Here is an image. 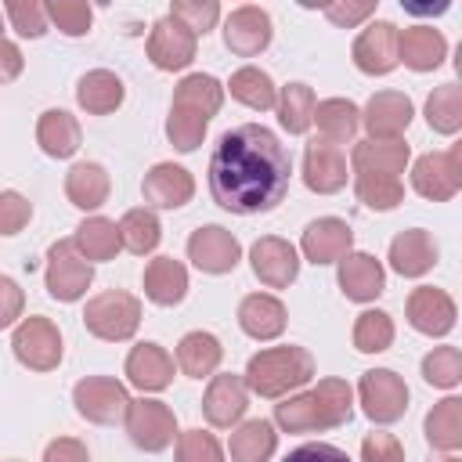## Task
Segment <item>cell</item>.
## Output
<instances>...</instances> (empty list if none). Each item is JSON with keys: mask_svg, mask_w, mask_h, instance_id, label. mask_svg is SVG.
I'll return each instance as SVG.
<instances>
[{"mask_svg": "<svg viewBox=\"0 0 462 462\" xmlns=\"http://www.w3.org/2000/svg\"><path fill=\"white\" fill-rule=\"evenodd\" d=\"M144 296L159 307H177L188 296V267L173 256H155L144 267Z\"/></svg>", "mask_w": 462, "mask_h": 462, "instance_id": "4dcf8cb0", "label": "cell"}, {"mask_svg": "<svg viewBox=\"0 0 462 462\" xmlns=\"http://www.w3.org/2000/svg\"><path fill=\"white\" fill-rule=\"evenodd\" d=\"M346 152L339 144H328L314 137L303 148V184L318 195H336L346 188Z\"/></svg>", "mask_w": 462, "mask_h": 462, "instance_id": "ac0fdd59", "label": "cell"}, {"mask_svg": "<svg viewBox=\"0 0 462 462\" xmlns=\"http://www.w3.org/2000/svg\"><path fill=\"white\" fill-rule=\"evenodd\" d=\"M123 426H126L130 440L148 455H159L177 440V415H173L170 404H162L155 397L130 401V408L123 415Z\"/></svg>", "mask_w": 462, "mask_h": 462, "instance_id": "8992f818", "label": "cell"}, {"mask_svg": "<svg viewBox=\"0 0 462 462\" xmlns=\"http://www.w3.org/2000/svg\"><path fill=\"white\" fill-rule=\"evenodd\" d=\"M354 419V386L346 379H321L307 393H289L274 404V426L285 433H318L336 430Z\"/></svg>", "mask_w": 462, "mask_h": 462, "instance_id": "7a4b0ae2", "label": "cell"}, {"mask_svg": "<svg viewBox=\"0 0 462 462\" xmlns=\"http://www.w3.org/2000/svg\"><path fill=\"white\" fill-rule=\"evenodd\" d=\"M32 220V202L22 191H0V235H18Z\"/></svg>", "mask_w": 462, "mask_h": 462, "instance_id": "f907efd6", "label": "cell"}, {"mask_svg": "<svg viewBox=\"0 0 462 462\" xmlns=\"http://www.w3.org/2000/svg\"><path fill=\"white\" fill-rule=\"evenodd\" d=\"M123 97H126V87L112 69H90L76 83V101L87 116H108L123 105Z\"/></svg>", "mask_w": 462, "mask_h": 462, "instance_id": "f546056e", "label": "cell"}, {"mask_svg": "<svg viewBox=\"0 0 462 462\" xmlns=\"http://www.w3.org/2000/svg\"><path fill=\"white\" fill-rule=\"evenodd\" d=\"M43 462H90V451L76 437H58L43 448Z\"/></svg>", "mask_w": 462, "mask_h": 462, "instance_id": "9f6ffc18", "label": "cell"}, {"mask_svg": "<svg viewBox=\"0 0 462 462\" xmlns=\"http://www.w3.org/2000/svg\"><path fill=\"white\" fill-rule=\"evenodd\" d=\"M170 14L184 29H191L195 36H206L217 25V18H220V4L217 0H173L170 4Z\"/></svg>", "mask_w": 462, "mask_h": 462, "instance_id": "bcb514c9", "label": "cell"}, {"mask_svg": "<svg viewBox=\"0 0 462 462\" xmlns=\"http://www.w3.org/2000/svg\"><path fill=\"white\" fill-rule=\"evenodd\" d=\"M72 404L87 422L112 426V422H123V415L130 408V393L112 375H87L72 386Z\"/></svg>", "mask_w": 462, "mask_h": 462, "instance_id": "30bf717a", "label": "cell"}, {"mask_svg": "<svg viewBox=\"0 0 462 462\" xmlns=\"http://www.w3.org/2000/svg\"><path fill=\"white\" fill-rule=\"evenodd\" d=\"M408 383L393 372V368H372L361 375L357 383V401H361V411L379 422V426H390L397 419H404L408 411Z\"/></svg>", "mask_w": 462, "mask_h": 462, "instance_id": "ba28073f", "label": "cell"}, {"mask_svg": "<svg viewBox=\"0 0 462 462\" xmlns=\"http://www.w3.org/2000/svg\"><path fill=\"white\" fill-rule=\"evenodd\" d=\"M177 462H224V448L206 430L177 433Z\"/></svg>", "mask_w": 462, "mask_h": 462, "instance_id": "c3c4849f", "label": "cell"}, {"mask_svg": "<svg viewBox=\"0 0 462 462\" xmlns=\"http://www.w3.org/2000/svg\"><path fill=\"white\" fill-rule=\"evenodd\" d=\"M430 462H462V458H458V455H444V451H440V455H437V458H430Z\"/></svg>", "mask_w": 462, "mask_h": 462, "instance_id": "680465c9", "label": "cell"}, {"mask_svg": "<svg viewBox=\"0 0 462 462\" xmlns=\"http://www.w3.org/2000/svg\"><path fill=\"white\" fill-rule=\"evenodd\" d=\"M79 141H83V130H79V119L65 108H47L40 112L36 119V144L43 155L51 159H72L79 152Z\"/></svg>", "mask_w": 462, "mask_h": 462, "instance_id": "83f0119b", "label": "cell"}, {"mask_svg": "<svg viewBox=\"0 0 462 462\" xmlns=\"http://www.w3.org/2000/svg\"><path fill=\"white\" fill-rule=\"evenodd\" d=\"M195 47H199V36L191 29H184L173 14H162L152 32H148V61L162 72H177V69H188L195 61Z\"/></svg>", "mask_w": 462, "mask_h": 462, "instance_id": "8fae6325", "label": "cell"}, {"mask_svg": "<svg viewBox=\"0 0 462 462\" xmlns=\"http://www.w3.org/2000/svg\"><path fill=\"white\" fill-rule=\"evenodd\" d=\"M188 260L206 271V274H227L238 267L242 260V245L238 238L220 227V224H206V227H195L191 238H188Z\"/></svg>", "mask_w": 462, "mask_h": 462, "instance_id": "4fadbf2b", "label": "cell"}, {"mask_svg": "<svg viewBox=\"0 0 462 462\" xmlns=\"http://www.w3.org/2000/svg\"><path fill=\"white\" fill-rule=\"evenodd\" d=\"M292 155L274 130L260 123L231 126L217 137L209 155V195L220 209L238 217L271 213L289 195Z\"/></svg>", "mask_w": 462, "mask_h": 462, "instance_id": "6da1fadb", "label": "cell"}, {"mask_svg": "<svg viewBox=\"0 0 462 462\" xmlns=\"http://www.w3.org/2000/svg\"><path fill=\"white\" fill-rule=\"evenodd\" d=\"M227 451H231V462H271V455L278 451L274 422H267V419H249V422H242V426L231 433Z\"/></svg>", "mask_w": 462, "mask_h": 462, "instance_id": "8d00e7d4", "label": "cell"}, {"mask_svg": "<svg viewBox=\"0 0 462 462\" xmlns=\"http://www.w3.org/2000/svg\"><path fill=\"white\" fill-rule=\"evenodd\" d=\"M282 462H350V455L343 451V448H336V444H300V448H292Z\"/></svg>", "mask_w": 462, "mask_h": 462, "instance_id": "11a10c76", "label": "cell"}, {"mask_svg": "<svg viewBox=\"0 0 462 462\" xmlns=\"http://www.w3.org/2000/svg\"><path fill=\"white\" fill-rule=\"evenodd\" d=\"M285 321H289L285 303L278 296H271V292H249L238 303V328L249 339H260V343L278 339L285 332Z\"/></svg>", "mask_w": 462, "mask_h": 462, "instance_id": "cb8c5ba5", "label": "cell"}, {"mask_svg": "<svg viewBox=\"0 0 462 462\" xmlns=\"http://www.w3.org/2000/svg\"><path fill=\"white\" fill-rule=\"evenodd\" d=\"M314 90L307 83H285L278 90V123L289 130V134H307L314 126Z\"/></svg>", "mask_w": 462, "mask_h": 462, "instance_id": "60d3db41", "label": "cell"}, {"mask_svg": "<svg viewBox=\"0 0 462 462\" xmlns=\"http://www.w3.org/2000/svg\"><path fill=\"white\" fill-rule=\"evenodd\" d=\"M148 209H180L195 195V177L177 162H155L141 180Z\"/></svg>", "mask_w": 462, "mask_h": 462, "instance_id": "44dd1931", "label": "cell"}, {"mask_svg": "<svg viewBox=\"0 0 462 462\" xmlns=\"http://www.w3.org/2000/svg\"><path fill=\"white\" fill-rule=\"evenodd\" d=\"M336 282H339V289H343L346 300H354V303H372V300L383 296V289H386V271H383V263H379L372 253H346V256L339 260Z\"/></svg>", "mask_w": 462, "mask_h": 462, "instance_id": "603a6c76", "label": "cell"}, {"mask_svg": "<svg viewBox=\"0 0 462 462\" xmlns=\"http://www.w3.org/2000/svg\"><path fill=\"white\" fill-rule=\"evenodd\" d=\"M220 357H224V346H220V339L213 332L195 328V332L180 336V343H177V368L184 375H191V379L213 375L220 368Z\"/></svg>", "mask_w": 462, "mask_h": 462, "instance_id": "836d02e7", "label": "cell"}, {"mask_svg": "<svg viewBox=\"0 0 462 462\" xmlns=\"http://www.w3.org/2000/svg\"><path fill=\"white\" fill-rule=\"evenodd\" d=\"M4 11H7L11 25H14L22 36L40 40V36L47 32V11H43V4H40V0H7V4H4Z\"/></svg>", "mask_w": 462, "mask_h": 462, "instance_id": "681fc988", "label": "cell"}, {"mask_svg": "<svg viewBox=\"0 0 462 462\" xmlns=\"http://www.w3.org/2000/svg\"><path fill=\"white\" fill-rule=\"evenodd\" d=\"M0 40H4V29H0Z\"/></svg>", "mask_w": 462, "mask_h": 462, "instance_id": "91938a15", "label": "cell"}, {"mask_svg": "<svg viewBox=\"0 0 462 462\" xmlns=\"http://www.w3.org/2000/svg\"><path fill=\"white\" fill-rule=\"evenodd\" d=\"M314 123H318V134L321 141L328 144H350L357 126H361V108L346 97H325L314 105Z\"/></svg>", "mask_w": 462, "mask_h": 462, "instance_id": "e575fe53", "label": "cell"}, {"mask_svg": "<svg viewBox=\"0 0 462 462\" xmlns=\"http://www.w3.org/2000/svg\"><path fill=\"white\" fill-rule=\"evenodd\" d=\"M361 462H404V448L393 433L375 430L361 440Z\"/></svg>", "mask_w": 462, "mask_h": 462, "instance_id": "f5cc1de1", "label": "cell"}, {"mask_svg": "<svg viewBox=\"0 0 462 462\" xmlns=\"http://www.w3.org/2000/svg\"><path fill=\"white\" fill-rule=\"evenodd\" d=\"M11 350L14 357L29 368V372H54L61 365V332L51 318L43 314H32V318H22L14 325V336H11Z\"/></svg>", "mask_w": 462, "mask_h": 462, "instance_id": "52a82bcc", "label": "cell"}, {"mask_svg": "<svg viewBox=\"0 0 462 462\" xmlns=\"http://www.w3.org/2000/svg\"><path fill=\"white\" fill-rule=\"evenodd\" d=\"M224 90H231L235 101H242L245 108H256V112H267V108L278 105V87H274V79H271L263 69H256V65L235 69Z\"/></svg>", "mask_w": 462, "mask_h": 462, "instance_id": "74e56055", "label": "cell"}, {"mask_svg": "<svg viewBox=\"0 0 462 462\" xmlns=\"http://www.w3.org/2000/svg\"><path fill=\"white\" fill-rule=\"evenodd\" d=\"M411 159V148L397 137V141H375V137H365L354 144L350 152V166L354 170H368V173H386V177H401L404 166Z\"/></svg>", "mask_w": 462, "mask_h": 462, "instance_id": "1f68e13d", "label": "cell"}, {"mask_svg": "<svg viewBox=\"0 0 462 462\" xmlns=\"http://www.w3.org/2000/svg\"><path fill=\"white\" fill-rule=\"evenodd\" d=\"M22 65H25V58H22L18 43H11V40L4 36V40H0V83L18 79V76H22Z\"/></svg>", "mask_w": 462, "mask_h": 462, "instance_id": "6f0895ef", "label": "cell"}, {"mask_svg": "<svg viewBox=\"0 0 462 462\" xmlns=\"http://www.w3.org/2000/svg\"><path fill=\"white\" fill-rule=\"evenodd\" d=\"M249 263H253V274L267 289H285L300 274V253H296V245L285 242V238H278V235L256 238L249 245Z\"/></svg>", "mask_w": 462, "mask_h": 462, "instance_id": "5bb4252c", "label": "cell"}, {"mask_svg": "<svg viewBox=\"0 0 462 462\" xmlns=\"http://www.w3.org/2000/svg\"><path fill=\"white\" fill-rule=\"evenodd\" d=\"M422 379L437 390H455L462 383V350L458 346H433L422 357Z\"/></svg>", "mask_w": 462, "mask_h": 462, "instance_id": "ee69618b", "label": "cell"}, {"mask_svg": "<svg viewBox=\"0 0 462 462\" xmlns=\"http://www.w3.org/2000/svg\"><path fill=\"white\" fill-rule=\"evenodd\" d=\"M422 433L433 451L455 455L462 448V397H444L426 411Z\"/></svg>", "mask_w": 462, "mask_h": 462, "instance_id": "d6a6232c", "label": "cell"}, {"mask_svg": "<svg viewBox=\"0 0 462 462\" xmlns=\"http://www.w3.org/2000/svg\"><path fill=\"white\" fill-rule=\"evenodd\" d=\"M119 238H123V249H130L137 256H148L162 242V224H159L155 209H148V206L126 209L123 220H119Z\"/></svg>", "mask_w": 462, "mask_h": 462, "instance_id": "ab89813d", "label": "cell"}, {"mask_svg": "<svg viewBox=\"0 0 462 462\" xmlns=\"http://www.w3.org/2000/svg\"><path fill=\"white\" fill-rule=\"evenodd\" d=\"M397 25L393 22H383V18H375V22H368L361 32H357V40H354V47H350V58H354V65L365 72V76H386V72H393L401 61H397Z\"/></svg>", "mask_w": 462, "mask_h": 462, "instance_id": "7c38bea8", "label": "cell"}, {"mask_svg": "<svg viewBox=\"0 0 462 462\" xmlns=\"http://www.w3.org/2000/svg\"><path fill=\"white\" fill-rule=\"evenodd\" d=\"M404 314H408V325L422 336H448L458 321V307L455 300L444 292V289H433V285H419L411 289L408 303H404Z\"/></svg>", "mask_w": 462, "mask_h": 462, "instance_id": "e0dca14e", "label": "cell"}, {"mask_svg": "<svg viewBox=\"0 0 462 462\" xmlns=\"http://www.w3.org/2000/svg\"><path fill=\"white\" fill-rule=\"evenodd\" d=\"M43 11H47V22L65 36H87L90 32L94 7L83 0H47Z\"/></svg>", "mask_w": 462, "mask_h": 462, "instance_id": "f6af8a7d", "label": "cell"}, {"mask_svg": "<svg viewBox=\"0 0 462 462\" xmlns=\"http://www.w3.org/2000/svg\"><path fill=\"white\" fill-rule=\"evenodd\" d=\"M411 119H415V105L401 90H379V94H372L368 105H365V112H361V126L375 141H397L411 126Z\"/></svg>", "mask_w": 462, "mask_h": 462, "instance_id": "2e32d148", "label": "cell"}, {"mask_svg": "<svg viewBox=\"0 0 462 462\" xmlns=\"http://www.w3.org/2000/svg\"><path fill=\"white\" fill-rule=\"evenodd\" d=\"M426 123L430 130L451 137L462 130V87L458 83H440L426 97Z\"/></svg>", "mask_w": 462, "mask_h": 462, "instance_id": "b9f144b4", "label": "cell"}, {"mask_svg": "<svg viewBox=\"0 0 462 462\" xmlns=\"http://www.w3.org/2000/svg\"><path fill=\"white\" fill-rule=\"evenodd\" d=\"M22 310H25V292L14 278L0 274V328H11L22 321Z\"/></svg>", "mask_w": 462, "mask_h": 462, "instance_id": "db71d44e", "label": "cell"}, {"mask_svg": "<svg viewBox=\"0 0 462 462\" xmlns=\"http://www.w3.org/2000/svg\"><path fill=\"white\" fill-rule=\"evenodd\" d=\"M300 253L310 260V263H339L346 253H354V231L346 220L339 217H318L303 227V238H300Z\"/></svg>", "mask_w": 462, "mask_h": 462, "instance_id": "d6986e66", "label": "cell"}, {"mask_svg": "<svg viewBox=\"0 0 462 462\" xmlns=\"http://www.w3.org/2000/svg\"><path fill=\"white\" fill-rule=\"evenodd\" d=\"M242 379H245V390H253L256 397H289L292 390L314 379V354L296 343L260 350L249 357Z\"/></svg>", "mask_w": 462, "mask_h": 462, "instance_id": "3957f363", "label": "cell"}, {"mask_svg": "<svg viewBox=\"0 0 462 462\" xmlns=\"http://www.w3.org/2000/svg\"><path fill=\"white\" fill-rule=\"evenodd\" d=\"M437 256H440L437 238H433L430 231H422V227H408V231L393 235L390 253H386L390 267H393L401 278H422L426 271H433Z\"/></svg>", "mask_w": 462, "mask_h": 462, "instance_id": "7402d4cb", "label": "cell"}, {"mask_svg": "<svg viewBox=\"0 0 462 462\" xmlns=\"http://www.w3.org/2000/svg\"><path fill=\"white\" fill-rule=\"evenodd\" d=\"M393 318L386 310H361L357 321H354V346L361 354H383L390 343H393Z\"/></svg>", "mask_w": 462, "mask_h": 462, "instance_id": "7bdbcfd3", "label": "cell"}, {"mask_svg": "<svg viewBox=\"0 0 462 462\" xmlns=\"http://www.w3.org/2000/svg\"><path fill=\"white\" fill-rule=\"evenodd\" d=\"M206 126H209L206 119L177 112V108H170V116H166V137H170V144L177 152H195L206 141Z\"/></svg>", "mask_w": 462, "mask_h": 462, "instance_id": "7dc6e473", "label": "cell"}, {"mask_svg": "<svg viewBox=\"0 0 462 462\" xmlns=\"http://www.w3.org/2000/svg\"><path fill=\"white\" fill-rule=\"evenodd\" d=\"M83 325L90 336H97L105 343H123L141 325V300L126 289H105V292L87 300Z\"/></svg>", "mask_w": 462, "mask_h": 462, "instance_id": "277c9868", "label": "cell"}, {"mask_svg": "<svg viewBox=\"0 0 462 462\" xmlns=\"http://www.w3.org/2000/svg\"><path fill=\"white\" fill-rule=\"evenodd\" d=\"M448 54V40L433 25H408L397 32V61L411 72H433Z\"/></svg>", "mask_w": 462, "mask_h": 462, "instance_id": "484cf974", "label": "cell"}, {"mask_svg": "<svg viewBox=\"0 0 462 462\" xmlns=\"http://www.w3.org/2000/svg\"><path fill=\"white\" fill-rule=\"evenodd\" d=\"M321 11H325V18H328L332 25L354 29V25H361L365 18L375 14V4H372V0H336V4H325Z\"/></svg>", "mask_w": 462, "mask_h": 462, "instance_id": "816d5d0a", "label": "cell"}, {"mask_svg": "<svg viewBox=\"0 0 462 462\" xmlns=\"http://www.w3.org/2000/svg\"><path fill=\"white\" fill-rule=\"evenodd\" d=\"M108 191H112V180H108V170L101 162L83 159V162L69 166V173H65V199L76 209H83V213L101 209L108 202Z\"/></svg>", "mask_w": 462, "mask_h": 462, "instance_id": "f1b7e54d", "label": "cell"}, {"mask_svg": "<svg viewBox=\"0 0 462 462\" xmlns=\"http://www.w3.org/2000/svg\"><path fill=\"white\" fill-rule=\"evenodd\" d=\"M72 245L83 260L90 263H101V260H112L119 249H123V238H119V224L108 220V217H87L79 220L76 235H72Z\"/></svg>", "mask_w": 462, "mask_h": 462, "instance_id": "d590c367", "label": "cell"}, {"mask_svg": "<svg viewBox=\"0 0 462 462\" xmlns=\"http://www.w3.org/2000/svg\"><path fill=\"white\" fill-rule=\"evenodd\" d=\"M123 372H126L130 386H137L144 393H159V390H166L173 383V357L159 343H137L126 354Z\"/></svg>", "mask_w": 462, "mask_h": 462, "instance_id": "d4e9b609", "label": "cell"}, {"mask_svg": "<svg viewBox=\"0 0 462 462\" xmlns=\"http://www.w3.org/2000/svg\"><path fill=\"white\" fill-rule=\"evenodd\" d=\"M271 36H274V22L256 4H242L224 18V43L231 54L253 58V54L271 47Z\"/></svg>", "mask_w": 462, "mask_h": 462, "instance_id": "9a60e30c", "label": "cell"}, {"mask_svg": "<svg viewBox=\"0 0 462 462\" xmlns=\"http://www.w3.org/2000/svg\"><path fill=\"white\" fill-rule=\"evenodd\" d=\"M220 105H224V83H220L217 76H209V72H191V76H184V79L173 87V101H170V108L188 112V116H199V119H206V123L220 112Z\"/></svg>", "mask_w": 462, "mask_h": 462, "instance_id": "4316f807", "label": "cell"}, {"mask_svg": "<svg viewBox=\"0 0 462 462\" xmlns=\"http://www.w3.org/2000/svg\"><path fill=\"white\" fill-rule=\"evenodd\" d=\"M354 191L357 202L375 209V213H390L404 202V184L401 177H386V173H368V170H354Z\"/></svg>", "mask_w": 462, "mask_h": 462, "instance_id": "f35d334b", "label": "cell"}, {"mask_svg": "<svg viewBox=\"0 0 462 462\" xmlns=\"http://www.w3.org/2000/svg\"><path fill=\"white\" fill-rule=\"evenodd\" d=\"M411 188L430 202H448L462 188V148L451 144L444 152H426L411 162Z\"/></svg>", "mask_w": 462, "mask_h": 462, "instance_id": "9c48e42d", "label": "cell"}, {"mask_svg": "<svg viewBox=\"0 0 462 462\" xmlns=\"http://www.w3.org/2000/svg\"><path fill=\"white\" fill-rule=\"evenodd\" d=\"M43 285H47L51 300H58V303H76V300H83L87 289L94 285V263L76 253L72 238H58V242L47 249Z\"/></svg>", "mask_w": 462, "mask_h": 462, "instance_id": "5b68a950", "label": "cell"}, {"mask_svg": "<svg viewBox=\"0 0 462 462\" xmlns=\"http://www.w3.org/2000/svg\"><path fill=\"white\" fill-rule=\"evenodd\" d=\"M249 408V390H245V379L235 375V372H220V375H209V386L202 393V415L209 426H235Z\"/></svg>", "mask_w": 462, "mask_h": 462, "instance_id": "ffe728a7", "label": "cell"}]
</instances>
